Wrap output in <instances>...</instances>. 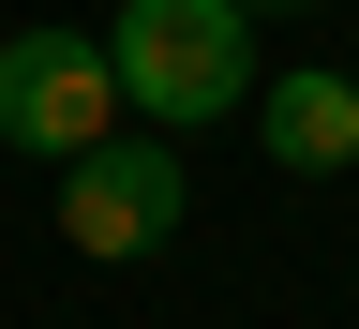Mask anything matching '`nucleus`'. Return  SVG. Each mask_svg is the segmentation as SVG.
<instances>
[{"label":"nucleus","instance_id":"obj_1","mask_svg":"<svg viewBox=\"0 0 359 329\" xmlns=\"http://www.w3.org/2000/svg\"><path fill=\"white\" fill-rule=\"evenodd\" d=\"M105 75H120V105L180 150V135H210V120L255 105V15L240 0H120L105 15Z\"/></svg>","mask_w":359,"mask_h":329},{"label":"nucleus","instance_id":"obj_4","mask_svg":"<svg viewBox=\"0 0 359 329\" xmlns=\"http://www.w3.org/2000/svg\"><path fill=\"white\" fill-rule=\"evenodd\" d=\"M255 135H269L285 180L359 165V75H255Z\"/></svg>","mask_w":359,"mask_h":329},{"label":"nucleus","instance_id":"obj_2","mask_svg":"<svg viewBox=\"0 0 359 329\" xmlns=\"http://www.w3.org/2000/svg\"><path fill=\"white\" fill-rule=\"evenodd\" d=\"M105 120H120L105 30H15V45H0V150L75 165V150H105Z\"/></svg>","mask_w":359,"mask_h":329},{"label":"nucleus","instance_id":"obj_3","mask_svg":"<svg viewBox=\"0 0 359 329\" xmlns=\"http://www.w3.org/2000/svg\"><path fill=\"white\" fill-rule=\"evenodd\" d=\"M60 240H75L90 269L180 240V150H165V135H105V150H75V165H60Z\"/></svg>","mask_w":359,"mask_h":329},{"label":"nucleus","instance_id":"obj_5","mask_svg":"<svg viewBox=\"0 0 359 329\" xmlns=\"http://www.w3.org/2000/svg\"><path fill=\"white\" fill-rule=\"evenodd\" d=\"M240 15H314V0H240Z\"/></svg>","mask_w":359,"mask_h":329}]
</instances>
